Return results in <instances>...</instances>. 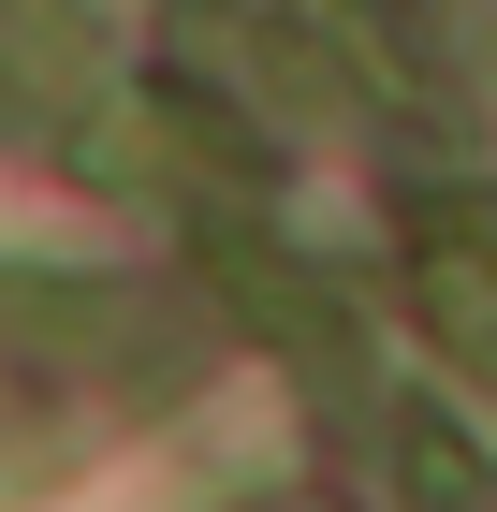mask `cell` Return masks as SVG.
<instances>
[{"label":"cell","instance_id":"1","mask_svg":"<svg viewBox=\"0 0 497 512\" xmlns=\"http://www.w3.org/2000/svg\"><path fill=\"white\" fill-rule=\"evenodd\" d=\"M410 512H483V469L454 425H410Z\"/></svg>","mask_w":497,"mask_h":512}]
</instances>
